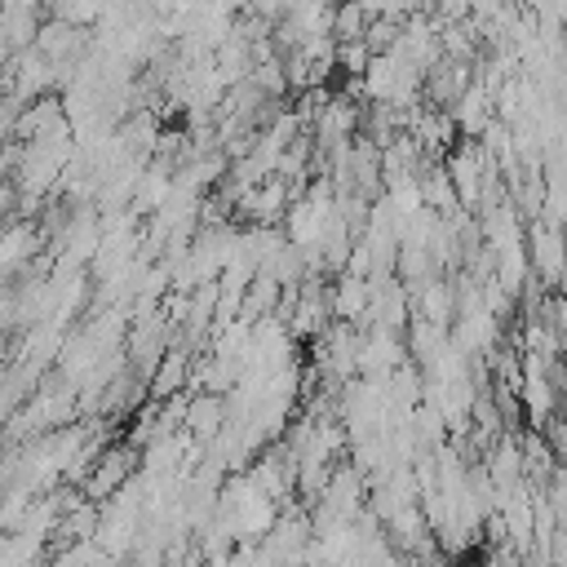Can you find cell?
<instances>
[{
  "label": "cell",
  "instance_id": "cell-1",
  "mask_svg": "<svg viewBox=\"0 0 567 567\" xmlns=\"http://www.w3.org/2000/svg\"><path fill=\"white\" fill-rule=\"evenodd\" d=\"M368 13H381V18H403L408 9H416V0H359Z\"/></svg>",
  "mask_w": 567,
  "mask_h": 567
}]
</instances>
